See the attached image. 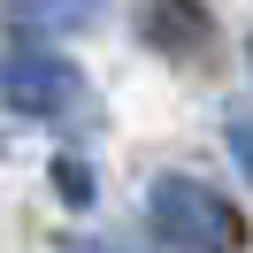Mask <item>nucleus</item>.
Wrapping results in <instances>:
<instances>
[{"label":"nucleus","mask_w":253,"mask_h":253,"mask_svg":"<svg viewBox=\"0 0 253 253\" xmlns=\"http://www.w3.org/2000/svg\"><path fill=\"white\" fill-rule=\"evenodd\" d=\"M146 222H154V238L176 246V253H230L238 238H246L238 207L222 200V192H207L200 176H154V192H146Z\"/></svg>","instance_id":"nucleus-1"},{"label":"nucleus","mask_w":253,"mask_h":253,"mask_svg":"<svg viewBox=\"0 0 253 253\" xmlns=\"http://www.w3.org/2000/svg\"><path fill=\"white\" fill-rule=\"evenodd\" d=\"M0 100H8L16 115H31V123H62V115H77L84 77L62 62V54L16 46V54H0Z\"/></svg>","instance_id":"nucleus-2"},{"label":"nucleus","mask_w":253,"mask_h":253,"mask_svg":"<svg viewBox=\"0 0 253 253\" xmlns=\"http://www.w3.org/2000/svg\"><path fill=\"white\" fill-rule=\"evenodd\" d=\"M100 8H108V0H16L8 23L31 31V39H69V31H84V23H100Z\"/></svg>","instance_id":"nucleus-3"},{"label":"nucleus","mask_w":253,"mask_h":253,"mask_svg":"<svg viewBox=\"0 0 253 253\" xmlns=\"http://www.w3.org/2000/svg\"><path fill=\"white\" fill-rule=\"evenodd\" d=\"M146 39H161V46H200L207 16L192 8V0H154V8H146Z\"/></svg>","instance_id":"nucleus-4"},{"label":"nucleus","mask_w":253,"mask_h":253,"mask_svg":"<svg viewBox=\"0 0 253 253\" xmlns=\"http://www.w3.org/2000/svg\"><path fill=\"white\" fill-rule=\"evenodd\" d=\"M54 176H62V200H92V169H77V161H62Z\"/></svg>","instance_id":"nucleus-5"},{"label":"nucleus","mask_w":253,"mask_h":253,"mask_svg":"<svg viewBox=\"0 0 253 253\" xmlns=\"http://www.w3.org/2000/svg\"><path fill=\"white\" fill-rule=\"evenodd\" d=\"M230 154H238V169L253 176V115H238V123H230Z\"/></svg>","instance_id":"nucleus-6"}]
</instances>
